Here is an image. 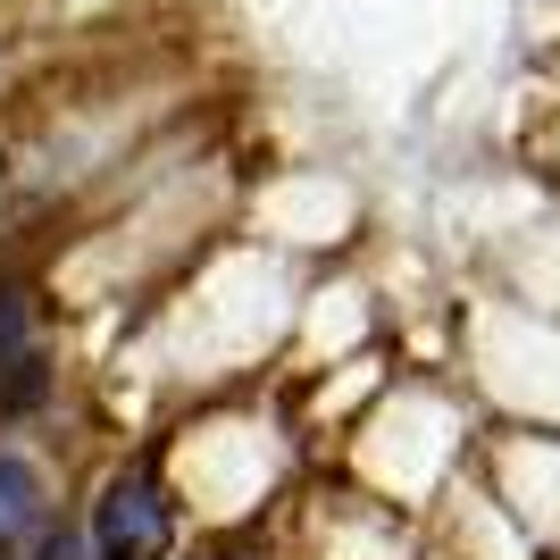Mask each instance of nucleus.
<instances>
[{"label":"nucleus","instance_id":"obj_4","mask_svg":"<svg viewBox=\"0 0 560 560\" xmlns=\"http://www.w3.org/2000/svg\"><path fill=\"white\" fill-rule=\"evenodd\" d=\"M34 560H84V544H75V536H50V544H43Z\"/></svg>","mask_w":560,"mask_h":560},{"label":"nucleus","instance_id":"obj_2","mask_svg":"<svg viewBox=\"0 0 560 560\" xmlns=\"http://www.w3.org/2000/svg\"><path fill=\"white\" fill-rule=\"evenodd\" d=\"M43 527V477L18 460V452H0V544H18Z\"/></svg>","mask_w":560,"mask_h":560},{"label":"nucleus","instance_id":"obj_1","mask_svg":"<svg viewBox=\"0 0 560 560\" xmlns=\"http://www.w3.org/2000/svg\"><path fill=\"white\" fill-rule=\"evenodd\" d=\"M167 536H176V502H167L160 477L151 468L109 477V493H101V511H93V552L101 560H160Z\"/></svg>","mask_w":560,"mask_h":560},{"label":"nucleus","instance_id":"obj_3","mask_svg":"<svg viewBox=\"0 0 560 560\" xmlns=\"http://www.w3.org/2000/svg\"><path fill=\"white\" fill-rule=\"evenodd\" d=\"M18 335H25V302H18V293H9V284H0V351L18 343Z\"/></svg>","mask_w":560,"mask_h":560}]
</instances>
